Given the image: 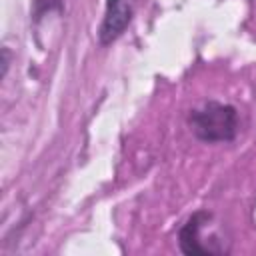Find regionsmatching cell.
Masks as SVG:
<instances>
[{
    "label": "cell",
    "instance_id": "1",
    "mask_svg": "<svg viewBox=\"0 0 256 256\" xmlns=\"http://www.w3.org/2000/svg\"><path fill=\"white\" fill-rule=\"evenodd\" d=\"M188 126L192 134L202 142L208 144L232 142L240 128V116L232 104L210 100L204 102L200 108L190 110Z\"/></svg>",
    "mask_w": 256,
    "mask_h": 256
},
{
    "label": "cell",
    "instance_id": "2",
    "mask_svg": "<svg viewBox=\"0 0 256 256\" xmlns=\"http://www.w3.org/2000/svg\"><path fill=\"white\" fill-rule=\"evenodd\" d=\"M134 16V8L130 0H106L104 16L98 28V42L100 46H108L116 42L126 28L130 26Z\"/></svg>",
    "mask_w": 256,
    "mask_h": 256
},
{
    "label": "cell",
    "instance_id": "3",
    "mask_svg": "<svg viewBox=\"0 0 256 256\" xmlns=\"http://www.w3.org/2000/svg\"><path fill=\"white\" fill-rule=\"evenodd\" d=\"M212 214L208 210H196L178 230V246L188 256H208V248L202 240V230L210 224Z\"/></svg>",
    "mask_w": 256,
    "mask_h": 256
},
{
    "label": "cell",
    "instance_id": "4",
    "mask_svg": "<svg viewBox=\"0 0 256 256\" xmlns=\"http://www.w3.org/2000/svg\"><path fill=\"white\" fill-rule=\"evenodd\" d=\"M2 56H4V60H2V78H4L8 72V48L2 50Z\"/></svg>",
    "mask_w": 256,
    "mask_h": 256
}]
</instances>
